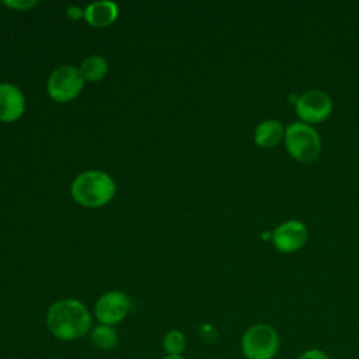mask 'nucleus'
Here are the masks:
<instances>
[{
  "label": "nucleus",
  "mask_w": 359,
  "mask_h": 359,
  "mask_svg": "<svg viewBox=\"0 0 359 359\" xmlns=\"http://www.w3.org/2000/svg\"><path fill=\"white\" fill-rule=\"evenodd\" d=\"M49 331L59 339L70 341L83 337L91 324L88 310L74 299H63L52 304L46 314Z\"/></svg>",
  "instance_id": "f257e3e1"
},
{
  "label": "nucleus",
  "mask_w": 359,
  "mask_h": 359,
  "mask_svg": "<svg viewBox=\"0 0 359 359\" xmlns=\"http://www.w3.org/2000/svg\"><path fill=\"white\" fill-rule=\"evenodd\" d=\"M115 184L112 178L97 170L81 172L72 184V195L76 202L87 208H98L112 199Z\"/></svg>",
  "instance_id": "f03ea898"
},
{
  "label": "nucleus",
  "mask_w": 359,
  "mask_h": 359,
  "mask_svg": "<svg viewBox=\"0 0 359 359\" xmlns=\"http://www.w3.org/2000/svg\"><path fill=\"white\" fill-rule=\"evenodd\" d=\"M283 142L290 157L299 163H311L321 151L318 132L311 125L300 121L286 126Z\"/></svg>",
  "instance_id": "7ed1b4c3"
},
{
  "label": "nucleus",
  "mask_w": 359,
  "mask_h": 359,
  "mask_svg": "<svg viewBox=\"0 0 359 359\" xmlns=\"http://www.w3.org/2000/svg\"><path fill=\"white\" fill-rule=\"evenodd\" d=\"M279 349V332L269 324L257 323L241 337V352L245 359H273Z\"/></svg>",
  "instance_id": "20e7f679"
},
{
  "label": "nucleus",
  "mask_w": 359,
  "mask_h": 359,
  "mask_svg": "<svg viewBox=\"0 0 359 359\" xmlns=\"http://www.w3.org/2000/svg\"><path fill=\"white\" fill-rule=\"evenodd\" d=\"M334 104L331 97L321 90H307L300 94L294 102V109L300 122L307 125L325 121L332 112Z\"/></svg>",
  "instance_id": "39448f33"
},
{
  "label": "nucleus",
  "mask_w": 359,
  "mask_h": 359,
  "mask_svg": "<svg viewBox=\"0 0 359 359\" xmlns=\"http://www.w3.org/2000/svg\"><path fill=\"white\" fill-rule=\"evenodd\" d=\"M83 77L79 69L65 65L55 69L48 79V93L57 102H67L76 98L83 88Z\"/></svg>",
  "instance_id": "423d86ee"
},
{
  "label": "nucleus",
  "mask_w": 359,
  "mask_h": 359,
  "mask_svg": "<svg viewBox=\"0 0 359 359\" xmlns=\"http://www.w3.org/2000/svg\"><path fill=\"white\" fill-rule=\"evenodd\" d=\"M307 237H309L307 227L304 226L303 222L296 219L282 222L273 229L271 234L275 248L285 254L299 251L302 247H304Z\"/></svg>",
  "instance_id": "0eeeda50"
},
{
  "label": "nucleus",
  "mask_w": 359,
  "mask_h": 359,
  "mask_svg": "<svg viewBox=\"0 0 359 359\" xmlns=\"http://www.w3.org/2000/svg\"><path fill=\"white\" fill-rule=\"evenodd\" d=\"M130 300L122 292H108L95 303V317L104 325L119 323L129 311Z\"/></svg>",
  "instance_id": "6e6552de"
},
{
  "label": "nucleus",
  "mask_w": 359,
  "mask_h": 359,
  "mask_svg": "<svg viewBox=\"0 0 359 359\" xmlns=\"http://www.w3.org/2000/svg\"><path fill=\"white\" fill-rule=\"evenodd\" d=\"M25 108L21 91L8 83L0 84V121L13 122L18 119Z\"/></svg>",
  "instance_id": "1a4fd4ad"
},
{
  "label": "nucleus",
  "mask_w": 359,
  "mask_h": 359,
  "mask_svg": "<svg viewBox=\"0 0 359 359\" xmlns=\"http://www.w3.org/2000/svg\"><path fill=\"white\" fill-rule=\"evenodd\" d=\"M285 126L278 119H265L254 130V142L262 149L276 147L285 137Z\"/></svg>",
  "instance_id": "9d476101"
},
{
  "label": "nucleus",
  "mask_w": 359,
  "mask_h": 359,
  "mask_svg": "<svg viewBox=\"0 0 359 359\" xmlns=\"http://www.w3.org/2000/svg\"><path fill=\"white\" fill-rule=\"evenodd\" d=\"M118 17V6L112 1H95L84 10V18L90 25L105 27Z\"/></svg>",
  "instance_id": "9b49d317"
},
{
  "label": "nucleus",
  "mask_w": 359,
  "mask_h": 359,
  "mask_svg": "<svg viewBox=\"0 0 359 359\" xmlns=\"http://www.w3.org/2000/svg\"><path fill=\"white\" fill-rule=\"evenodd\" d=\"M108 72V63L102 56H88L84 59L79 67V73L83 80L97 81L101 80Z\"/></svg>",
  "instance_id": "f8f14e48"
},
{
  "label": "nucleus",
  "mask_w": 359,
  "mask_h": 359,
  "mask_svg": "<svg viewBox=\"0 0 359 359\" xmlns=\"http://www.w3.org/2000/svg\"><path fill=\"white\" fill-rule=\"evenodd\" d=\"M91 341L100 349H111L116 345L118 335L115 330L111 328V325L101 324L91 331Z\"/></svg>",
  "instance_id": "ddd939ff"
},
{
  "label": "nucleus",
  "mask_w": 359,
  "mask_h": 359,
  "mask_svg": "<svg viewBox=\"0 0 359 359\" xmlns=\"http://www.w3.org/2000/svg\"><path fill=\"white\" fill-rule=\"evenodd\" d=\"M163 346L168 355H180L185 348V335L178 330H171L164 335Z\"/></svg>",
  "instance_id": "4468645a"
},
{
  "label": "nucleus",
  "mask_w": 359,
  "mask_h": 359,
  "mask_svg": "<svg viewBox=\"0 0 359 359\" xmlns=\"http://www.w3.org/2000/svg\"><path fill=\"white\" fill-rule=\"evenodd\" d=\"M297 359H331V358L325 351H323L320 348H310V349L303 351L297 356Z\"/></svg>",
  "instance_id": "2eb2a0df"
},
{
  "label": "nucleus",
  "mask_w": 359,
  "mask_h": 359,
  "mask_svg": "<svg viewBox=\"0 0 359 359\" xmlns=\"http://www.w3.org/2000/svg\"><path fill=\"white\" fill-rule=\"evenodd\" d=\"M7 6H10V7H13V8H17V10H24V8H29V7H32V6H35L36 4V1H34V0H17V1H14V0H7V1H4Z\"/></svg>",
  "instance_id": "dca6fc26"
},
{
  "label": "nucleus",
  "mask_w": 359,
  "mask_h": 359,
  "mask_svg": "<svg viewBox=\"0 0 359 359\" xmlns=\"http://www.w3.org/2000/svg\"><path fill=\"white\" fill-rule=\"evenodd\" d=\"M67 14H69V17H70V18L77 20V18H79V17H81L84 13H83L80 8H77V7H69Z\"/></svg>",
  "instance_id": "f3484780"
},
{
  "label": "nucleus",
  "mask_w": 359,
  "mask_h": 359,
  "mask_svg": "<svg viewBox=\"0 0 359 359\" xmlns=\"http://www.w3.org/2000/svg\"><path fill=\"white\" fill-rule=\"evenodd\" d=\"M163 359H185V358H182L181 355H168V356H165Z\"/></svg>",
  "instance_id": "a211bd4d"
}]
</instances>
